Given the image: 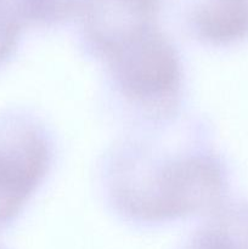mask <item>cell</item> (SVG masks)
Returning a JSON list of instances; mask_svg holds the SVG:
<instances>
[{
	"label": "cell",
	"instance_id": "obj_5",
	"mask_svg": "<svg viewBox=\"0 0 248 249\" xmlns=\"http://www.w3.org/2000/svg\"><path fill=\"white\" fill-rule=\"evenodd\" d=\"M185 249H248V202H224L213 209Z\"/></svg>",
	"mask_w": 248,
	"mask_h": 249
},
{
	"label": "cell",
	"instance_id": "obj_3",
	"mask_svg": "<svg viewBox=\"0 0 248 249\" xmlns=\"http://www.w3.org/2000/svg\"><path fill=\"white\" fill-rule=\"evenodd\" d=\"M51 158L50 139L35 119L0 116V225L23 211L45 179Z\"/></svg>",
	"mask_w": 248,
	"mask_h": 249
},
{
	"label": "cell",
	"instance_id": "obj_7",
	"mask_svg": "<svg viewBox=\"0 0 248 249\" xmlns=\"http://www.w3.org/2000/svg\"><path fill=\"white\" fill-rule=\"evenodd\" d=\"M28 23H55L80 14L85 0H22Z\"/></svg>",
	"mask_w": 248,
	"mask_h": 249
},
{
	"label": "cell",
	"instance_id": "obj_1",
	"mask_svg": "<svg viewBox=\"0 0 248 249\" xmlns=\"http://www.w3.org/2000/svg\"><path fill=\"white\" fill-rule=\"evenodd\" d=\"M107 174L116 208L146 223L211 213L228 189L226 170L215 155L195 151L152 157L140 143L114 153Z\"/></svg>",
	"mask_w": 248,
	"mask_h": 249
},
{
	"label": "cell",
	"instance_id": "obj_4",
	"mask_svg": "<svg viewBox=\"0 0 248 249\" xmlns=\"http://www.w3.org/2000/svg\"><path fill=\"white\" fill-rule=\"evenodd\" d=\"M190 24L194 33L211 45L242 43L248 39V0H197Z\"/></svg>",
	"mask_w": 248,
	"mask_h": 249
},
{
	"label": "cell",
	"instance_id": "obj_6",
	"mask_svg": "<svg viewBox=\"0 0 248 249\" xmlns=\"http://www.w3.org/2000/svg\"><path fill=\"white\" fill-rule=\"evenodd\" d=\"M27 23L22 0H0V63L5 62L16 50Z\"/></svg>",
	"mask_w": 248,
	"mask_h": 249
},
{
	"label": "cell",
	"instance_id": "obj_2",
	"mask_svg": "<svg viewBox=\"0 0 248 249\" xmlns=\"http://www.w3.org/2000/svg\"><path fill=\"white\" fill-rule=\"evenodd\" d=\"M117 91L153 119L170 118L180 101L182 70L169 39L151 27L105 56Z\"/></svg>",
	"mask_w": 248,
	"mask_h": 249
}]
</instances>
